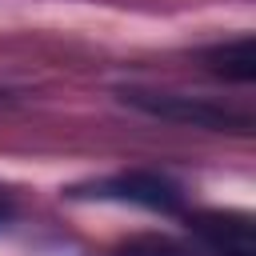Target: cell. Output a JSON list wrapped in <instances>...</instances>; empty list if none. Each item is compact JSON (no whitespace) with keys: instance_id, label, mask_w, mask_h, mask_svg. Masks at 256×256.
Masks as SVG:
<instances>
[{"instance_id":"cell-1","label":"cell","mask_w":256,"mask_h":256,"mask_svg":"<svg viewBox=\"0 0 256 256\" xmlns=\"http://www.w3.org/2000/svg\"><path fill=\"white\" fill-rule=\"evenodd\" d=\"M120 100L136 112L172 120V124H188V128H208V132H248L252 120L236 108L200 100V96H184V92H160V88H124Z\"/></svg>"},{"instance_id":"cell-2","label":"cell","mask_w":256,"mask_h":256,"mask_svg":"<svg viewBox=\"0 0 256 256\" xmlns=\"http://www.w3.org/2000/svg\"><path fill=\"white\" fill-rule=\"evenodd\" d=\"M76 196H96V200H116V204H136L148 212H180L184 208V188L160 172H116L104 180H92L88 188H76Z\"/></svg>"},{"instance_id":"cell-3","label":"cell","mask_w":256,"mask_h":256,"mask_svg":"<svg viewBox=\"0 0 256 256\" xmlns=\"http://www.w3.org/2000/svg\"><path fill=\"white\" fill-rule=\"evenodd\" d=\"M188 228L212 256H256V232L248 212H196Z\"/></svg>"},{"instance_id":"cell-4","label":"cell","mask_w":256,"mask_h":256,"mask_svg":"<svg viewBox=\"0 0 256 256\" xmlns=\"http://www.w3.org/2000/svg\"><path fill=\"white\" fill-rule=\"evenodd\" d=\"M204 64L208 72L232 80V84H252L256 76V48H252V36H236V40H224V44H212L204 52Z\"/></svg>"},{"instance_id":"cell-5","label":"cell","mask_w":256,"mask_h":256,"mask_svg":"<svg viewBox=\"0 0 256 256\" xmlns=\"http://www.w3.org/2000/svg\"><path fill=\"white\" fill-rule=\"evenodd\" d=\"M124 256H188V252L172 240H132L124 248Z\"/></svg>"},{"instance_id":"cell-6","label":"cell","mask_w":256,"mask_h":256,"mask_svg":"<svg viewBox=\"0 0 256 256\" xmlns=\"http://www.w3.org/2000/svg\"><path fill=\"white\" fill-rule=\"evenodd\" d=\"M12 216H16V200H12V192H8V188H0V228H4Z\"/></svg>"}]
</instances>
